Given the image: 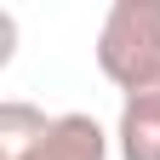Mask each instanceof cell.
Segmentation results:
<instances>
[{
  "instance_id": "cell-2",
  "label": "cell",
  "mask_w": 160,
  "mask_h": 160,
  "mask_svg": "<svg viewBox=\"0 0 160 160\" xmlns=\"http://www.w3.org/2000/svg\"><path fill=\"white\" fill-rule=\"evenodd\" d=\"M23 160H114V132L86 109H63Z\"/></svg>"
},
{
  "instance_id": "cell-1",
  "label": "cell",
  "mask_w": 160,
  "mask_h": 160,
  "mask_svg": "<svg viewBox=\"0 0 160 160\" xmlns=\"http://www.w3.org/2000/svg\"><path fill=\"white\" fill-rule=\"evenodd\" d=\"M97 69L120 97L160 80V0H114L97 23Z\"/></svg>"
},
{
  "instance_id": "cell-4",
  "label": "cell",
  "mask_w": 160,
  "mask_h": 160,
  "mask_svg": "<svg viewBox=\"0 0 160 160\" xmlns=\"http://www.w3.org/2000/svg\"><path fill=\"white\" fill-rule=\"evenodd\" d=\"M46 126H52V114L40 109V103L6 97V103H0V160H23L40 137H46Z\"/></svg>"
},
{
  "instance_id": "cell-3",
  "label": "cell",
  "mask_w": 160,
  "mask_h": 160,
  "mask_svg": "<svg viewBox=\"0 0 160 160\" xmlns=\"http://www.w3.org/2000/svg\"><path fill=\"white\" fill-rule=\"evenodd\" d=\"M114 154L120 160H160V80L120 97L114 114Z\"/></svg>"
}]
</instances>
